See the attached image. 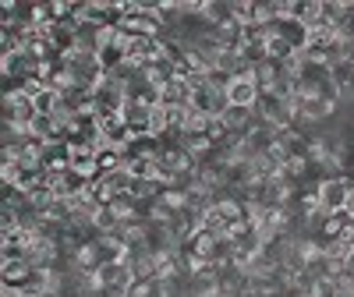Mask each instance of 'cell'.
Instances as JSON below:
<instances>
[{
    "label": "cell",
    "mask_w": 354,
    "mask_h": 297,
    "mask_svg": "<svg viewBox=\"0 0 354 297\" xmlns=\"http://www.w3.org/2000/svg\"><path fill=\"white\" fill-rule=\"evenodd\" d=\"M43 88H50V85H46L43 78H25V82H21V96H28V99H36V96L43 93Z\"/></svg>",
    "instance_id": "cell-9"
},
{
    "label": "cell",
    "mask_w": 354,
    "mask_h": 297,
    "mask_svg": "<svg viewBox=\"0 0 354 297\" xmlns=\"http://www.w3.org/2000/svg\"><path fill=\"white\" fill-rule=\"evenodd\" d=\"M71 170L82 173V177H96L100 173V166H96V145L71 142Z\"/></svg>",
    "instance_id": "cell-6"
},
{
    "label": "cell",
    "mask_w": 354,
    "mask_h": 297,
    "mask_svg": "<svg viewBox=\"0 0 354 297\" xmlns=\"http://www.w3.org/2000/svg\"><path fill=\"white\" fill-rule=\"evenodd\" d=\"M227 99H230L234 106H252V110H255V103H259V85H255L252 78H230Z\"/></svg>",
    "instance_id": "cell-7"
},
{
    "label": "cell",
    "mask_w": 354,
    "mask_h": 297,
    "mask_svg": "<svg viewBox=\"0 0 354 297\" xmlns=\"http://www.w3.org/2000/svg\"><path fill=\"white\" fill-rule=\"evenodd\" d=\"M351 230H354V216H351Z\"/></svg>",
    "instance_id": "cell-12"
},
{
    "label": "cell",
    "mask_w": 354,
    "mask_h": 297,
    "mask_svg": "<svg viewBox=\"0 0 354 297\" xmlns=\"http://www.w3.org/2000/svg\"><path fill=\"white\" fill-rule=\"evenodd\" d=\"M337 110H340L337 103H326L322 96H298V117H301L305 124H322V121H330Z\"/></svg>",
    "instance_id": "cell-4"
},
{
    "label": "cell",
    "mask_w": 354,
    "mask_h": 297,
    "mask_svg": "<svg viewBox=\"0 0 354 297\" xmlns=\"http://www.w3.org/2000/svg\"><path fill=\"white\" fill-rule=\"evenodd\" d=\"M340 36H351L354 39V0H347V25H344Z\"/></svg>",
    "instance_id": "cell-10"
},
{
    "label": "cell",
    "mask_w": 354,
    "mask_h": 297,
    "mask_svg": "<svg viewBox=\"0 0 354 297\" xmlns=\"http://www.w3.org/2000/svg\"><path fill=\"white\" fill-rule=\"evenodd\" d=\"M36 121V106L28 96L15 93V96H4V106H0V124H11V128H21L28 131Z\"/></svg>",
    "instance_id": "cell-1"
},
{
    "label": "cell",
    "mask_w": 354,
    "mask_h": 297,
    "mask_svg": "<svg viewBox=\"0 0 354 297\" xmlns=\"http://www.w3.org/2000/svg\"><path fill=\"white\" fill-rule=\"evenodd\" d=\"M294 18H298L308 32L322 25V0H294Z\"/></svg>",
    "instance_id": "cell-8"
},
{
    "label": "cell",
    "mask_w": 354,
    "mask_h": 297,
    "mask_svg": "<svg viewBox=\"0 0 354 297\" xmlns=\"http://www.w3.org/2000/svg\"><path fill=\"white\" fill-rule=\"evenodd\" d=\"M347 213L354 216V188H351V198H347Z\"/></svg>",
    "instance_id": "cell-11"
},
{
    "label": "cell",
    "mask_w": 354,
    "mask_h": 297,
    "mask_svg": "<svg viewBox=\"0 0 354 297\" xmlns=\"http://www.w3.org/2000/svg\"><path fill=\"white\" fill-rule=\"evenodd\" d=\"M131 265L128 262H106V265H100L96 269V283L100 287H106V290H117V294H124L128 287H131Z\"/></svg>",
    "instance_id": "cell-3"
},
{
    "label": "cell",
    "mask_w": 354,
    "mask_h": 297,
    "mask_svg": "<svg viewBox=\"0 0 354 297\" xmlns=\"http://www.w3.org/2000/svg\"><path fill=\"white\" fill-rule=\"evenodd\" d=\"M351 188H354V181H351V170L340 177V181H322L319 184V198H322V209L326 213H344L347 209V198H351Z\"/></svg>",
    "instance_id": "cell-2"
},
{
    "label": "cell",
    "mask_w": 354,
    "mask_h": 297,
    "mask_svg": "<svg viewBox=\"0 0 354 297\" xmlns=\"http://www.w3.org/2000/svg\"><path fill=\"white\" fill-rule=\"evenodd\" d=\"M36 276V265L28 258H18V262H0V287H25L28 280Z\"/></svg>",
    "instance_id": "cell-5"
}]
</instances>
